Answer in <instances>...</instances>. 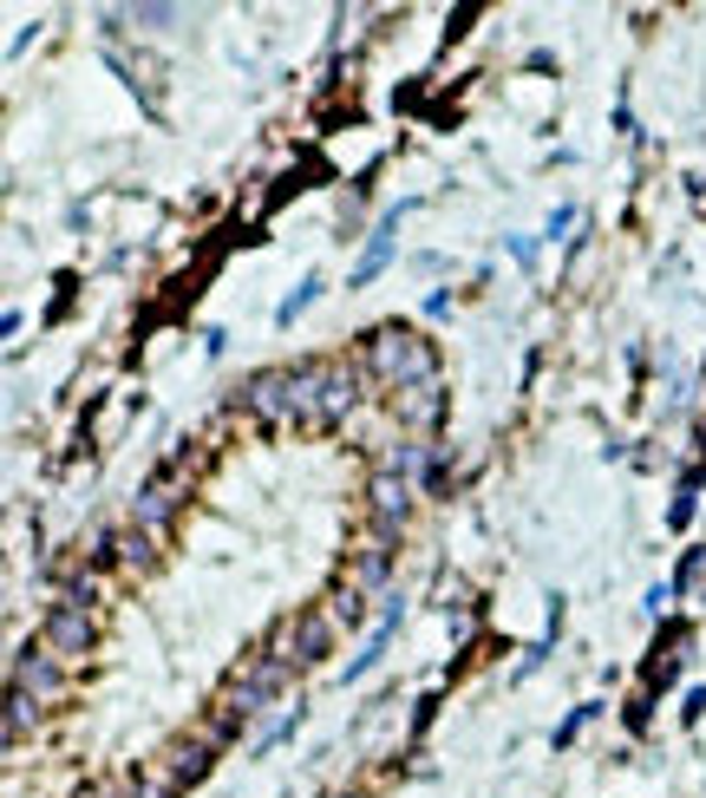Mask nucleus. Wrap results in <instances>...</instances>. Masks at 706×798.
Instances as JSON below:
<instances>
[{
	"label": "nucleus",
	"instance_id": "f257e3e1",
	"mask_svg": "<svg viewBox=\"0 0 706 798\" xmlns=\"http://www.w3.org/2000/svg\"><path fill=\"white\" fill-rule=\"evenodd\" d=\"M334 373L340 367H282V373H255L249 380V413L268 426H327L334 419Z\"/></svg>",
	"mask_w": 706,
	"mask_h": 798
},
{
	"label": "nucleus",
	"instance_id": "f03ea898",
	"mask_svg": "<svg viewBox=\"0 0 706 798\" xmlns=\"http://www.w3.org/2000/svg\"><path fill=\"white\" fill-rule=\"evenodd\" d=\"M367 367L380 373L386 393H406V386L432 380V347H426L419 334H406V327H380V334L367 341Z\"/></svg>",
	"mask_w": 706,
	"mask_h": 798
},
{
	"label": "nucleus",
	"instance_id": "7ed1b4c3",
	"mask_svg": "<svg viewBox=\"0 0 706 798\" xmlns=\"http://www.w3.org/2000/svg\"><path fill=\"white\" fill-rule=\"evenodd\" d=\"M85 642H92V622H85V603L72 596V603L52 609V622H46V648H52V655H85Z\"/></svg>",
	"mask_w": 706,
	"mask_h": 798
},
{
	"label": "nucleus",
	"instance_id": "20e7f679",
	"mask_svg": "<svg viewBox=\"0 0 706 798\" xmlns=\"http://www.w3.org/2000/svg\"><path fill=\"white\" fill-rule=\"evenodd\" d=\"M282 681H288V662H282V655H275V662H262V668H249V675L236 681V707H229V714H236V720H249L268 694H282Z\"/></svg>",
	"mask_w": 706,
	"mask_h": 798
},
{
	"label": "nucleus",
	"instance_id": "39448f33",
	"mask_svg": "<svg viewBox=\"0 0 706 798\" xmlns=\"http://www.w3.org/2000/svg\"><path fill=\"white\" fill-rule=\"evenodd\" d=\"M393 413H399L406 426H439V413H445V393H439V380H419V386L393 393Z\"/></svg>",
	"mask_w": 706,
	"mask_h": 798
},
{
	"label": "nucleus",
	"instance_id": "423d86ee",
	"mask_svg": "<svg viewBox=\"0 0 706 798\" xmlns=\"http://www.w3.org/2000/svg\"><path fill=\"white\" fill-rule=\"evenodd\" d=\"M177 793H183V773L170 766V753H157V760H144V766H137L131 798H177Z\"/></svg>",
	"mask_w": 706,
	"mask_h": 798
},
{
	"label": "nucleus",
	"instance_id": "0eeeda50",
	"mask_svg": "<svg viewBox=\"0 0 706 798\" xmlns=\"http://www.w3.org/2000/svg\"><path fill=\"white\" fill-rule=\"evenodd\" d=\"M13 688H20V694H39V701H46V694H59V668H52L46 655H33V648H26V662L13 668Z\"/></svg>",
	"mask_w": 706,
	"mask_h": 798
},
{
	"label": "nucleus",
	"instance_id": "6e6552de",
	"mask_svg": "<svg viewBox=\"0 0 706 798\" xmlns=\"http://www.w3.org/2000/svg\"><path fill=\"white\" fill-rule=\"evenodd\" d=\"M393 229H399V210L373 229V242H367V255H360V269H354V288H360V282H373V275L386 269V255H393Z\"/></svg>",
	"mask_w": 706,
	"mask_h": 798
},
{
	"label": "nucleus",
	"instance_id": "1a4fd4ad",
	"mask_svg": "<svg viewBox=\"0 0 706 798\" xmlns=\"http://www.w3.org/2000/svg\"><path fill=\"white\" fill-rule=\"evenodd\" d=\"M288 642L301 648V662H321V655H327V642H334V629H327V616H301V622L288 629Z\"/></svg>",
	"mask_w": 706,
	"mask_h": 798
},
{
	"label": "nucleus",
	"instance_id": "9d476101",
	"mask_svg": "<svg viewBox=\"0 0 706 798\" xmlns=\"http://www.w3.org/2000/svg\"><path fill=\"white\" fill-rule=\"evenodd\" d=\"M170 504H177V485H170V478H151L144 498H137V524H164Z\"/></svg>",
	"mask_w": 706,
	"mask_h": 798
},
{
	"label": "nucleus",
	"instance_id": "9b49d317",
	"mask_svg": "<svg viewBox=\"0 0 706 798\" xmlns=\"http://www.w3.org/2000/svg\"><path fill=\"white\" fill-rule=\"evenodd\" d=\"M373 511H380V517H386V524H393V517H399V511H406V485H393V472H386V478H380V485H373Z\"/></svg>",
	"mask_w": 706,
	"mask_h": 798
},
{
	"label": "nucleus",
	"instance_id": "f8f14e48",
	"mask_svg": "<svg viewBox=\"0 0 706 798\" xmlns=\"http://www.w3.org/2000/svg\"><path fill=\"white\" fill-rule=\"evenodd\" d=\"M26 714H33V701L13 688V694H7V747H20V734H26Z\"/></svg>",
	"mask_w": 706,
	"mask_h": 798
},
{
	"label": "nucleus",
	"instance_id": "ddd939ff",
	"mask_svg": "<svg viewBox=\"0 0 706 798\" xmlns=\"http://www.w3.org/2000/svg\"><path fill=\"white\" fill-rule=\"evenodd\" d=\"M314 295H321V282H314V275H308V282H301V288H295V295H288V301H282V314H275V321H295V314H301V308H308V301H314Z\"/></svg>",
	"mask_w": 706,
	"mask_h": 798
},
{
	"label": "nucleus",
	"instance_id": "4468645a",
	"mask_svg": "<svg viewBox=\"0 0 706 798\" xmlns=\"http://www.w3.org/2000/svg\"><path fill=\"white\" fill-rule=\"evenodd\" d=\"M386 472H399V478L419 472V445H393V452H386Z\"/></svg>",
	"mask_w": 706,
	"mask_h": 798
},
{
	"label": "nucleus",
	"instance_id": "2eb2a0df",
	"mask_svg": "<svg viewBox=\"0 0 706 798\" xmlns=\"http://www.w3.org/2000/svg\"><path fill=\"white\" fill-rule=\"evenodd\" d=\"M589 714H596V707H576V714H570V720H563V727H557V747H570V740H576V734H583V720H589Z\"/></svg>",
	"mask_w": 706,
	"mask_h": 798
},
{
	"label": "nucleus",
	"instance_id": "dca6fc26",
	"mask_svg": "<svg viewBox=\"0 0 706 798\" xmlns=\"http://www.w3.org/2000/svg\"><path fill=\"white\" fill-rule=\"evenodd\" d=\"M79 798H118V793H111V786H85Z\"/></svg>",
	"mask_w": 706,
	"mask_h": 798
}]
</instances>
